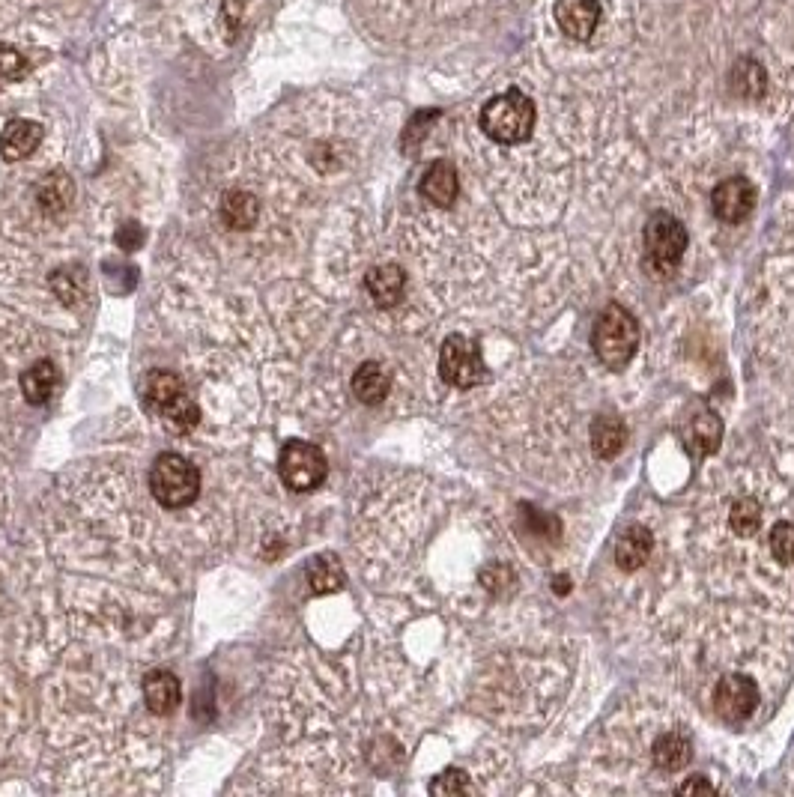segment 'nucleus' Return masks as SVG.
I'll use <instances>...</instances> for the list:
<instances>
[{
	"label": "nucleus",
	"mask_w": 794,
	"mask_h": 797,
	"mask_svg": "<svg viewBox=\"0 0 794 797\" xmlns=\"http://www.w3.org/2000/svg\"><path fill=\"white\" fill-rule=\"evenodd\" d=\"M144 395H147V403H150L156 412H162L168 403H174V400L183 395V383H180V377L171 374V371H153V374L147 377Z\"/></svg>",
	"instance_id": "b1692460"
},
{
	"label": "nucleus",
	"mask_w": 794,
	"mask_h": 797,
	"mask_svg": "<svg viewBox=\"0 0 794 797\" xmlns=\"http://www.w3.org/2000/svg\"><path fill=\"white\" fill-rule=\"evenodd\" d=\"M439 377L451 389H475L487 380V368L475 341L463 335H448L439 350Z\"/></svg>",
	"instance_id": "39448f33"
},
{
	"label": "nucleus",
	"mask_w": 794,
	"mask_h": 797,
	"mask_svg": "<svg viewBox=\"0 0 794 797\" xmlns=\"http://www.w3.org/2000/svg\"><path fill=\"white\" fill-rule=\"evenodd\" d=\"M556 24L565 36L586 42L592 39L600 24V3L597 0H556Z\"/></svg>",
	"instance_id": "9d476101"
},
{
	"label": "nucleus",
	"mask_w": 794,
	"mask_h": 797,
	"mask_svg": "<svg viewBox=\"0 0 794 797\" xmlns=\"http://www.w3.org/2000/svg\"><path fill=\"white\" fill-rule=\"evenodd\" d=\"M389 386H392V380H389L386 368L377 365V362H365L356 371V377H353L356 398L362 400V403H368V406H380L383 400L389 398Z\"/></svg>",
	"instance_id": "aec40b11"
},
{
	"label": "nucleus",
	"mask_w": 794,
	"mask_h": 797,
	"mask_svg": "<svg viewBox=\"0 0 794 797\" xmlns=\"http://www.w3.org/2000/svg\"><path fill=\"white\" fill-rule=\"evenodd\" d=\"M162 421H165V427L168 430H174V433H189V430H195L200 421V409L195 400H189L186 395H180V398L174 400V403H168L162 412Z\"/></svg>",
	"instance_id": "393cba45"
},
{
	"label": "nucleus",
	"mask_w": 794,
	"mask_h": 797,
	"mask_svg": "<svg viewBox=\"0 0 794 797\" xmlns=\"http://www.w3.org/2000/svg\"><path fill=\"white\" fill-rule=\"evenodd\" d=\"M45 129L33 120H12L6 123L3 135H0V153L6 162H21L27 159L39 144H42Z\"/></svg>",
	"instance_id": "f8f14e48"
},
{
	"label": "nucleus",
	"mask_w": 794,
	"mask_h": 797,
	"mask_svg": "<svg viewBox=\"0 0 794 797\" xmlns=\"http://www.w3.org/2000/svg\"><path fill=\"white\" fill-rule=\"evenodd\" d=\"M651 556V532L639 523L627 526L615 541V565L621 571H639Z\"/></svg>",
	"instance_id": "4468645a"
},
{
	"label": "nucleus",
	"mask_w": 794,
	"mask_h": 797,
	"mask_svg": "<svg viewBox=\"0 0 794 797\" xmlns=\"http://www.w3.org/2000/svg\"><path fill=\"white\" fill-rule=\"evenodd\" d=\"M36 203L48 215H60L72 203V180L63 171H51L39 186H36Z\"/></svg>",
	"instance_id": "5701e85b"
},
{
	"label": "nucleus",
	"mask_w": 794,
	"mask_h": 797,
	"mask_svg": "<svg viewBox=\"0 0 794 797\" xmlns=\"http://www.w3.org/2000/svg\"><path fill=\"white\" fill-rule=\"evenodd\" d=\"M144 699H147V708L159 717H168L180 708L183 702V690H180V681L177 675L171 672H150L144 678Z\"/></svg>",
	"instance_id": "ddd939ff"
},
{
	"label": "nucleus",
	"mask_w": 794,
	"mask_h": 797,
	"mask_svg": "<svg viewBox=\"0 0 794 797\" xmlns=\"http://www.w3.org/2000/svg\"><path fill=\"white\" fill-rule=\"evenodd\" d=\"M257 215H260V203H257V198L251 192H239L236 189V192H227L221 198V221L230 230H248V227H254Z\"/></svg>",
	"instance_id": "412c9836"
},
{
	"label": "nucleus",
	"mask_w": 794,
	"mask_h": 797,
	"mask_svg": "<svg viewBox=\"0 0 794 797\" xmlns=\"http://www.w3.org/2000/svg\"><path fill=\"white\" fill-rule=\"evenodd\" d=\"M589 439H592V451L600 460H612L621 448H624V439H627V427L618 415H597L592 421V430H589Z\"/></svg>",
	"instance_id": "a211bd4d"
},
{
	"label": "nucleus",
	"mask_w": 794,
	"mask_h": 797,
	"mask_svg": "<svg viewBox=\"0 0 794 797\" xmlns=\"http://www.w3.org/2000/svg\"><path fill=\"white\" fill-rule=\"evenodd\" d=\"M30 63L9 45L0 42V81H21L27 75Z\"/></svg>",
	"instance_id": "cd10ccee"
},
{
	"label": "nucleus",
	"mask_w": 794,
	"mask_h": 797,
	"mask_svg": "<svg viewBox=\"0 0 794 797\" xmlns=\"http://www.w3.org/2000/svg\"><path fill=\"white\" fill-rule=\"evenodd\" d=\"M54 278L66 281V287H57L63 302H75L78 296H84V272L81 269H60Z\"/></svg>",
	"instance_id": "2f4dec72"
},
{
	"label": "nucleus",
	"mask_w": 794,
	"mask_h": 797,
	"mask_svg": "<svg viewBox=\"0 0 794 797\" xmlns=\"http://www.w3.org/2000/svg\"><path fill=\"white\" fill-rule=\"evenodd\" d=\"M771 556L780 562V565H792L794 562V523H777L771 529Z\"/></svg>",
	"instance_id": "bb28decb"
},
{
	"label": "nucleus",
	"mask_w": 794,
	"mask_h": 797,
	"mask_svg": "<svg viewBox=\"0 0 794 797\" xmlns=\"http://www.w3.org/2000/svg\"><path fill=\"white\" fill-rule=\"evenodd\" d=\"M436 117H439V111H418V114L409 120L406 132H403V150H415V147L421 144V138L427 135V129L433 126Z\"/></svg>",
	"instance_id": "c756f323"
},
{
	"label": "nucleus",
	"mask_w": 794,
	"mask_h": 797,
	"mask_svg": "<svg viewBox=\"0 0 794 797\" xmlns=\"http://www.w3.org/2000/svg\"><path fill=\"white\" fill-rule=\"evenodd\" d=\"M759 705V687L747 675H726L714 687V711L726 723H744Z\"/></svg>",
	"instance_id": "0eeeda50"
},
{
	"label": "nucleus",
	"mask_w": 794,
	"mask_h": 797,
	"mask_svg": "<svg viewBox=\"0 0 794 797\" xmlns=\"http://www.w3.org/2000/svg\"><path fill=\"white\" fill-rule=\"evenodd\" d=\"M681 442L690 457H708L720 448L723 442V421L714 409H699L693 412L684 427H681Z\"/></svg>",
	"instance_id": "1a4fd4ad"
},
{
	"label": "nucleus",
	"mask_w": 794,
	"mask_h": 797,
	"mask_svg": "<svg viewBox=\"0 0 794 797\" xmlns=\"http://www.w3.org/2000/svg\"><path fill=\"white\" fill-rule=\"evenodd\" d=\"M365 287L371 293V299L380 305V308H392L400 302L403 296V287H406V272L397 266V263H383V266H374L368 275H365Z\"/></svg>",
	"instance_id": "2eb2a0df"
},
{
	"label": "nucleus",
	"mask_w": 794,
	"mask_h": 797,
	"mask_svg": "<svg viewBox=\"0 0 794 797\" xmlns=\"http://www.w3.org/2000/svg\"><path fill=\"white\" fill-rule=\"evenodd\" d=\"M329 475V463L326 454L302 439H290L281 451V478L290 490L296 493H308L314 487H320Z\"/></svg>",
	"instance_id": "423d86ee"
},
{
	"label": "nucleus",
	"mask_w": 794,
	"mask_h": 797,
	"mask_svg": "<svg viewBox=\"0 0 794 797\" xmlns=\"http://www.w3.org/2000/svg\"><path fill=\"white\" fill-rule=\"evenodd\" d=\"M141 239H144V230H141L138 224H126V227H120V233H117V242H120L126 251L138 248V245H141Z\"/></svg>",
	"instance_id": "473e14b6"
},
{
	"label": "nucleus",
	"mask_w": 794,
	"mask_h": 797,
	"mask_svg": "<svg viewBox=\"0 0 794 797\" xmlns=\"http://www.w3.org/2000/svg\"><path fill=\"white\" fill-rule=\"evenodd\" d=\"M418 192H421V198L430 200L433 206H451L454 200H457V192H460V180H457V168L451 165V162H445V159H439V162H433L427 171H424V177H421V183H418Z\"/></svg>",
	"instance_id": "9b49d317"
},
{
	"label": "nucleus",
	"mask_w": 794,
	"mask_h": 797,
	"mask_svg": "<svg viewBox=\"0 0 794 797\" xmlns=\"http://www.w3.org/2000/svg\"><path fill=\"white\" fill-rule=\"evenodd\" d=\"M681 792H711L714 795V786L705 780H687V783H681Z\"/></svg>",
	"instance_id": "72a5a7b5"
},
{
	"label": "nucleus",
	"mask_w": 794,
	"mask_h": 797,
	"mask_svg": "<svg viewBox=\"0 0 794 797\" xmlns=\"http://www.w3.org/2000/svg\"><path fill=\"white\" fill-rule=\"evenodd\" d=\"M642 239H645V263L660 275H669L681 263L690 242L687 227L669 212H654L645 224Z\"/></svg>",
	"instance_id": "20e7f679"
},
{
	"label": "nucleus",
	"mask_w": 794,
	"mask_h": 797,
	"mask_svg": "<svg viewBox=\"0 0 794 797\" xmlns=\"http://www.w3.org/2000/svg\"><path fill=\"white\" fill-rule=\"evenodd\" d=\"M729 526L738 538H750L762 526V508L756 499H738L729 511Z\"/></svg>",
	"instance_id": "a878e982"
},
{
	"label": "nucleus",
	"mask_w": 794,
	"mask_h": 797,
	"mask_svg": "<svg viewBox=\"0 0 794 797\" xmlns=\"http://www.w3.org/2000/svg\"><path fill=\"white\" fill-rule=\"evenodd\" d=\"M150 490L162 508H186L198 499L200 472L195 463H189L183 454H159L150 469Z\"/></svg>",
	"instance_id": "7ed1b4c3"
},
{
	"label": "nucleus",
	"mask_w": 794,
	"mask_h": 797,
	"mask_svg": "<svg viewBox=\"0 0 794 797\" xmlns=\"http://www.w3.org/2000/svg\"><path fill=\"white\" fill-rule=\"evenodd\" d=\"M481 129L490 141L496 144H523L532 138V129H535V105L532 99L511 87L508 93H499L493 96L484 111H481Z\"/></svg>",
	"instance_id": "f257e3e1"
},
{
	"label": "nucleus",
	"mask_w": 794,
	"mask_h": 797,
	"mask_svg": "<svg viewBox=\"0 0 794 797\" xmlns=\"http://www.w3.org/2000/svg\"><path fill=\"white\" fill-rule=\"evenodd\" d=\"M305 577H308V586H311L314 595H332V592H338V589L344 586V580H347L344 565H341L335 556H329V553L311 559Z\"/></svg>",
	"instance_id": "4be33fe9"
},
{
	"label": "nucleus",
	"mask_w": 794,
	"mask_h": 797,
	"mask_svg": "<svg viewBox=\"0 0 794 797\" xmlns=\"http://www.w3.org/2000/svg\"><path fill=\"white\" fill-rule=\"evenodd\" d=\"M639 347V323L636 317L621 305H606L595 320L592 329V350L603 368L621 371L636 356Z\"/></svg>",
	"instance_id": "f03ea898"
},
{
	"label": "nucleus",
	"mask_w": 794,
	"mask_h": 797,
	"mask_svg": "<svg viewBox=\"0 0 794 797\" xmlns=\"http://www.w3.org/2000/svg\"><path fill=\"white\" fill-rule=\"evenodd\" d=\"M520 511H523V517H526V523H529V529L535 535H541V538H556L559 535V520L556 517H547V514H541L538 508H529V505H523Z\"/></svg>",
	"instance_id": "7c9ffc66"
},
{
	"label": "nucleus",
	"mask_w": 794,
	"mask_h": 797,
	"mask_svg": "<svg viewBox=\"0 0 794 797\" xmlns=\"http://www.w3.org/2000/svg\"><path fill=\"white\" fill-rule=\"evenodd\" d=\"M57 368L45 359L33 362L24 374H21V392H24V400L33 403V406H42L45 400L54 395L57 389Z\"/></svg>",
	"instance_id": "6ab92c4d"
},
{
	"label": "nucleus",
	"mask_w": 794,
	"mask_h": 797,
	"mask_svg": "<svg viewBox=\"0 0 794 797\" xmlns=\"http://www.w3.org/2000/svg\"><path fill=\"white\" fill-rule=\"evenodd\" d=\"M430 792L433 795H460V792H475L472 789V783H469V777L463 774V771H445V774H439L433 783H430Z\"/></svg>",
	"instance_id": "c85d7f7f"
},
{
	"label": "nucleus",
	"mask_w": 794,
	"mask_h": 797,
	"mask_svg": "<svg viewBox=\"0 0 794 797\" xmlns=\"http://www.w3.org/2000/svg\"><path fill=\"white\" fill-rule=\"evenodd\" d=\"M651 759H654V765H657L660 771H666V774H678V771H684V768L690 765V759H693V744H690L684 735H675V732L660 735V738L654 741V747H651Z\"/></svg>",
	"instance_id": "f3484780"
},
{
	"label": "nucleus",
	"mask_w": 794,
	"mask_h": 797,
	"mask_svg": "<svg viewBox=\"0 0 794 797\" xmlns=\"http://www.w3.org/2000/svg\"><path fill=\"white\" fill-rule=\"evenodd\" d=\"M756 206V189L747 177H729L711 192V209L723 224H741Z\"/></svg>",
	"instance_id": "6e6552de"
},
{
	"label": "nucleus",
	"mask_w": 794,
	"mask_h": 797,
	"mask_svg": "<svg viewBox=\"0 0 794 797\" xmlns=\"http://www.w3.org/2000/svg\"><path fill=\"white\" fill-rule=\"evenodd\" d=\"M729 90L738 99H762L768 93V72L756 57H741L729 69Z\"/></svg>",
	"instance_id": "dca6fc26"
}]
</instances>
